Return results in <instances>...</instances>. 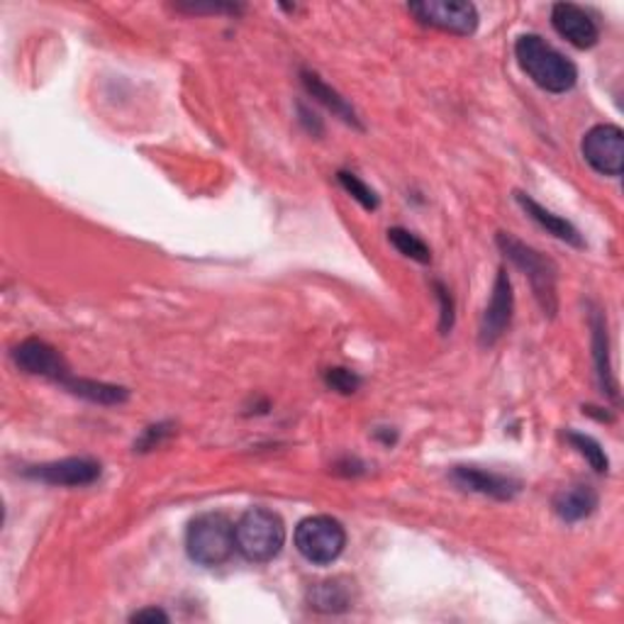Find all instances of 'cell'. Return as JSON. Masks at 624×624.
<instances>
[{"instance_id": "12", "label": "cell", "mask_w": 624, "mask_h": 624, "mask_svg": "<svg viewBox=\"0 0 624 624\" xmlns=\"http://www.w3.org/2000/svg\"><path fill=\"white\" fill-rule=\"evenodd\" d=\"M551 25L575 49H593L600 39L598 23L588 10L575 3H556L551 8Z\"/></svg>"}, {"instance_id": "15", "label": "cell", "mask_w": 624, "mask_h": 624, "mask_svg": "<svg viewBox=\"0 0 624 624\" xmlns=\"http://www.w3.org/2000/svg\"><path fill=\"white\" fill-rule=\"evenodd\" d=\"M515 200H517V205H520V208L526 212V218L534 220L536 224H540L542 230L554 234L556 239L571 244V247H575V249H583V247H585L583 234H581L578 230H575V224H571L569 220L561 218V214L546 210L544 205H540V203H536V200L532 198V195L517 191V193H515Z\"/></svg>"}, {"instance_id": "8", "label": "cell", "mask_w": 624, "mask_h": 624, "mask_svg": "<svg viewBox=\"0 0 624 624\" xmlns=\"http://www.w3.org/2000/svg\"><path fill=\"white\" fill-rule=\"evenodd\" d=\"M103 473L101 461L88 456H68L58 458V461H47L37 466H27L23 476L29 481L44 483V485H58V487H83L95 483Z\"/></svg>"}, {"instance_id": "18", "label": "cell", "mask_w": 624, "mask_h": 624, "mask_svg": "<svg viewBox=\"0 0 624 624\" xmlns=\"http://www.w3.org/2000/svg\"><path fill=\"white\" fill-rule=\"evenodd\" d=\"M62 388L95 405H122L130 400V390H127L125 386L105 384V380H93V378H78L74 374L64 380Z\"/></svg>"}, {"instance_id": "20", "label": "cell", "mask_w": 624, "mask_h": 624, "mask_svg": "<svg viewBox=\"0 0 624 624\" xmlns=\"http://www.w3.org/2000/svg\"><path fill=\"white\" fill-rule=\"evenodd\" d=\"M388 242L393 244V247L410 261H417V263H429V261H432V249H429L427 244L419 239L415 232H410L405 227H390L388 230Z\"/></svg>"}, {"instance_id": "21", "label": "cell", "mask_w": 624, "mask_h": 624, "mask_svg": "<svg viewBox=\"0 0 624 624\" xmlns=\"http://www.w3.org/2000/svg\"><path fill=\"white\" fill-rule=\"evenodd\" d=\"M337 181L341 188H344L351 198H354L361 208L364 210H378V205H380V198H378V193L370 188L368 183H364L359 179L356 173H351V171H337Z\"/></svg>"}, {"instance_id": "7", "label": "cell", "mask_w": 624, "mask_h": 624, "mask_svg": "<svg viewBox=\"0 0 624 624\" xmlns=\"http://www.w3.org/2000/svg\"><path fill=\"white\" fill-rule=\"evenodd\" d=\"M581 152L595 171L618 179L624 169V132L618 125H595L585 132Z\"/></svg>"}, {"instance_id": "6", "label": "cell", "mask_w": 624, "mask_h": 624, "mask_svg": "<svg viewBox=\"0 0 624 624\" xmlns=\"http://www.w3.org/2000/svg\"><path fill=\"white\" fill-rule=\"evenodd\" d=\"M407 13L419 25L442 29V32L458 37L473 35L478 27L476 5L461 3V0H422V3H410Z\"/></svg>"}, {"instance_id": "11", "label": "cell", "mask_w": 624, "mask_h": 624, "mask_svg": "<svg viewBox=\"0 0 624 624\" xmlns=\"http://www.w3.org/2000/svg\"><path fill=\"white\" fill-rule=\"evenodd\" d=\"M452 481L468 493H478L493 500H512V497L522 491V483L512 476H503L495 471H485L478 466H454Z\"/></svg>"}, {"instance_id": "27", "label": "cell", "mask_w": 624, "mask_h": 624, "mask_svg": "<svg viewBox=\"0 0 624 624\" xmlns=\"http://www.w3.org/2000/svg\"><path fill=\"white\" fill-rule=\"evenodd\" d=\"M300 115H302V122L308 125V132H312V134H322V122L317 120L315 115H310V113H308V107H306V105H300Z\"/></svg>"}, {"instance_id": "4", "label": "cell", "mask_w": 624, "mask_h": 624, "mask_svg": "<svg viewBox=\"0 0 624 624\" xmlns=\"http://www.w3.org/2000/svg\"><path fill=\"white\" fill-rule=\"evenodd\" d=\"M237 549L234 540V522L224 512H203L193 517L188 530H185V551L188 559L205 569H214L230 561Z\"/></svg>"}, {"instance_id": "16", "label": "cell", "mask_w": 624, "mask_h": 624, "mask_svg": "<svg viewBox=\"0 0 624 624\" xmlns=\"http://www.w3.org/2000/svg\"><path fill=\"white\" fill-rule=\"evenodd\" d=\"M300 83H302V88H306L312 101H317L320 105H325L332 115L339 117V120H344L347 125L359 127V130H361V122H359V115H356L354 107H351L347 103V98H341L335 91V88L322 81L320 74L310 72V68H302V72H300Z\"/></svg>"}, {"instance_id": "22", "label": "cell", "mask_w": 624, "mask_h": 624, "mask_svg": "<svg viewBox=\"0 0 624 624\" xmlns=\"http://www.w3.org/2000/svg\"><path fill=\"white\" fill-rule=\"evenodd\" d=\"M176 434V425L173 422H156L150 425L140 434V439L134 442V452L146 454V452H154V448H159L164 442H169V439Z\"/></svg>"}, {"instance_id": "26", "label": "cell", "mask_w": 624, "mask_h": 624, "mask_svg": "<svg viewBox=\"0 0 624 624\" xmlns=\"http://www.w3.org/2000/svg\"><path fill=\"white\" fill-rule=\"evenodd\" d=\"M169 620L171 618L161 608H144L130 614V622H140V624H156V622H169Z\"/></svg>"}, {"instance_id": "2", "label": "cell", "mask_w": 624, "mask_h": 624, "mask_svg": "<svg viewBox=\"0 0 624 624\" xmlns=\"http://www.w3.org/2000/svg\"><path fill=\"white\" fill-rule=\"evenodd\" d=\"M497 249L503 251V257L512 263V266L520 269L526 281H530L532 292L536 302L546 317H556L559 312V288H556V281H559V271H556V263L544 257L542 251H536L530 244H524L522 239H517L510 232H497Z\"/></svg>"}, {"instance_id": "10", "label": "cell", "mask_w": 624, "mask_h": 624, "mask_svg": "<svg viewBox=\"0 0 624 624\" xmlns=\"http://www.w3.org/2000/svg\"><path fill=\"white\" fill-rule=\"evenodd\" d=\"M515 312V292H512V281L507 276V271L500 269L495 276L491 300H487V308L481 317V327H478V341L481 347H495L497 341L505 337V332L510 329Z\"/></svg>"}, {"instance_id": "17", "label": "cell", "mask_w": 624, "mask_h": 624, "mask_svg": "<svg viewBox=\"0 0 624 624\" xmlns=\"http://www.w3.org/2000/svg\"><path fill=\"white\" fill-rule=\"evenodd\" d=\"M600 497L595 493V487L590 485H571L563 487L554 495L551 507L559 520L563 522H581L585 517H590L595 510H598Z\"/></svg>"}, {"instance_id": "3", "label": "cell", "mask_w": 624, "mask_h": 624, "mask_svg": "<svg viewBox=\"0 0 624 624\" xmlns=\"http://www.w3.org/2000/svg\"><path fill=\"white\" fill-rule=\"evenodd\" d=\"M237 551L251 563H269L286 544V524L269 507H249L234 524Z\"/></svg>"}, {"instance_id": "14", "label": "cell", "mask_w": 624, "mask_h": 624, "mask_svg": "<svg viewBox=\"0 0 624 624\" xmlns=\"http://www.w3.org/2000/svg\"><path fill=\"white\" fill-rule=\"evenodd\" d=\"M590 329H593V359H595V374H598L600 390L610 400L618 403L620 390L618 380L612 374V361H610V335H608V317L602 315V310L593 308L590 312Z\"/></svg>"}, {"instance_id": "19", "label": "cell", "mask_w": 624, "mask_h": 624, "mask_svg": "<svg viewBox=\"0 0 624 624\" xmlns=\"http://www.w3.org/2000/svg\"><path fill=\"white\" fill-rule=\"evenodd\" d=\"M563 437H566V442H569L575 452H578L585 461L590 464L595 473H608L610 458L608 454H604V448L600 446L598 439H593L590 434H583V432H573V429H569Z\"/></svg>"}, {"instance_id": "1", "label": "cell", "mask_w": 624, "mask_h": 624, "mask_svg": "<svg viewBox=\"0 0 624 624\" xmlns=\"http://www.w3.org/2000/svg\"><path fill=\"white\" fill-rule=\"evenodd\" d=\"M515 56L522 72L546 93H569L578 81V68L571 58L540 35L517 37Z\"/></svg>"}, {"instance_id": "23", "label": "cell", "mask_w": 624, "mask_h": 624, "mask_svg": "<svg viewBox=\"0 0 624 624\" xmlns=\"http://www.w3.org/2000/svg\"><path fill=\"white\" fill-rule=\"evenodd\" d=\"M361 384H364V380H361V376L354 374V370H349V368L335 366V368L325 370V386L329 390H335V393L354 395L356 390L361 388Z\"/></svg>"}, {"instance_id": "13", "label": "cell", "mask_w": 624, "mask_h": 624, "mask_svg": "<svg viewBox=\"0 0 624 624\" xmlns=\"http://www.w3.org/2000/svg\"><path fill=\"white\" fill-rule=\"evenodd\" d=\"M356 583L347 578V575H332V578L317 581L310 585L308 590V604L312 610L325 614H339L354 608L356 602Z\"/></svg>"}, {"instance_id": "24", "label": "cell", "mask_w": 624, "mask_h": 624, "mask_svg": "<svg viewBox=\"0 0 624 624\" xmlns=\"http://www.w3.org/2000/svg\"><path fill=\"white\" fill-rule=\"evenodd\" d=\"M434 292H437V300H439V332L442 335H448L454 327V298H452V290H448L442 281H434Z\"/></svg>"}, {"instance_id": "9", "label": "cell", "mask_w": 624, "mask_h": 624, "mask_svg": "<svg viewBox=\"0 0 624 624\" xmlns=\"http://www.w3.org/2000/svg\"><path fill=\"white\" fill-rule=\"evenodd\" d=\"M10 356H13L15 366L20 370H25V374L54 380V384H58V386H62L64 380L72 376V368H68L64 356L58 354V349H54L44 339H37V337L23 339L20 344L13 347Z\"/></svg>"}, {"instance_id": "5", "label": "cell", "mask_w": 624, "mask_h": 624, "mask_svg": "<svg viewBox=\"0 0 624 624\" xmlns=\"http://www.w3.org/2000/svg\"><path fill=\"white\" fill-rule=\"evenodd\" d=\"M347 546L344 524L329 515L306 517L296 526V549L302 559L315 566L335 563Z\"/></svg>"}, {"instance_id": "25", "label": "cell", "mask_w": 624, "mask_h": 624, "mask_svg": "<svg viewBox=\"0 0 624 624\" xmlns=\"http://www.w3.org/2000/svg\"><path fill=\"white\" fill-rule=\"evenodd\" d=\"M176 10H181V13H193V15H203V13H230V15H239L242 13V5H232V3H208V5H200V3H185V5H176Z\"/></svg>"}]
</instances>
